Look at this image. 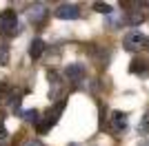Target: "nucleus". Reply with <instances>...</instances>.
<instances>
[{"mask_svg":"<svg viewBox=\"0 0 149 146\" xmlns=\"http://www.w3.org/2000/svg\"><path fill=\"white\" fill-rule=\"evenodd\" d=\"M65 106H67V102H65V100H60V102H58L56 106H54V109H51L49 113H47V117H45L42 122H38V133H40V135H42V133H47V131H49V128H51V126H54V124L58 122V117L62 115Z\"/></svg>","mask_w":149,"mask_h":146,"instance_id":"f03ea898","label":"nucleus"},{"mask_svg":"<svg viewBox=\"0 0 149 146\" xmlns=\"http://www.w3.org/2000/svg\"><path fill=\"white\" fill-rule=\"evenodd\" d=\"M147 49H149V38H147Z\"/></svg>","mask_w":149,"mask_h":146,"instance_id":"f3484780","label":"nucleus"},{"mask_svg":"<svg viewBox=\"0 0 149 146\" xmlns=\"http://www.w3.org/2000/svg\"><path fill=\"white\" fill-rule=\"evenodd\" d=\"M54 16L58 20H76V18H80V7L74 5V2H62V5L56 7Z\"/></svg>","mask_w":149,"mask_h":146,"instance_id":"20e7f679","label":"nucleus"},{"mask_svg":"<svg viewBox=\"0 0 149 146\" xmlns=\"http://www.w3.org/2000/svg\"><path fill=\"white\" fill-rule=\"evenodd\" d=\"M27 18H29L31 24H36V27H42L45 20L49 18V11H47V7L42 2H36V5L29 7V11H27Z\"/></svg>","mask_w":149,"mask_h":146,"instance_id":"39448f33","label":"nucleus"},{"mask_svg":"<svg viewBox=\"0 0 149 146\" xmlns=\"http://www.w3.org/2000/svg\"><path fill=\"white\" fill-rule=\"evenodd\" d=\"M0 33L7 38H13L18 36L20 29H18V16H16V11H11V9H5V11L0 13Z\"/></svg>","mask_w":149,"mask_h":146,"instance_id":"f257e3e1","label":"nucleus"},{"mask_svg":"<svg viewBox=\"0 0 149 146\" xmlns=\"http://www.w3.org/2000/svg\"><path fill=\"white\" fill-rule=\"evenodd\" d=\"M65 75H67L69 82H82L85 80V75H87V69H85V64H80V62H74V64H67L65 67Z\"/></svg>","mask_w":149,"mask_h":146,"instance_id":"423d86ee","label":"nucleus"},{"mask_svg":"<svg viewBox=\"0 0 149 146\" xmlns=\"http://www.w3.org/2000/svg\"><path fill=\"white\" fill-rule=\"evenodd\" d=\"M7 128H5V115H2V113H0V142L2 140H7Z\"/></svg>","mask_w":149,"mask_h":146,"instance_id":"2eb2a0df","label":"nucleus"},{"mask_svg":"<svg viewBox=\"0 0 149 146\" xmlns=\"http://www.w3.org/2000/svg\"><path fill=\"white\" fill-rule=\"evenodd\" d=\"M125 22L131 24V27H138V24L145 22V13L143 11H127V16H125Z\"/></svg>","mask_w":149,"mask_h":146,"instance_id":"1a4fd4ad","label":"nucleus"},{"mask_svg":"<svg viewBox=\"0 0 149 146\" xmlns=\"http://www.w3.org/2000/svg\"><path fill=\"white\" fill-rule=\"evenodd\" d=\"M71 146H76V144H71Z\"/></svg>","mask_w":149,"mask_h":146,"instance_id":"6ab92c4d","label":"nucleus"},{"mask_svg":"<svg viewBox=\"0 0 149 146\" xmlns=\"http://www.w3.org/2000/svg\"><path fill=\"white\" fill-rule=\"evenodd\" d=\"M42 53H45V42L40 40V38L31 40V44H29V55L33 58V60H38V58H40Z\"/></svg>","mask_w":149,"mask_h":146,"instance_id":"6e6552de","label":"nucleus"},{"mask_svg":"<svg viewBox=\"0 0 149 146\" xmlns=\"http://www.w3.org/2000/svg\"><path fill=\"white\" fill-rule=\"evenodd\" d=\"M18 113L25 117L27 122H38V111H36V109H31V111H20V109H18Z\"/></svg>","mask_w":149,"mask_h":146,"instance_id":"ddd939ff","label":"nucleus"},{"mask_svg":"<svg viewBox=\"0 0 149 146\" xmlns=\"http://www.w3.org/2000/svg\"><path fill=\"white\" fill-rule=\"evenodd\" d=\"M143 146H147V144H143Z\"/></svg>","mask_w":149,"mask_h":146,"instance_id":"a211bd4d","label":"nucleus"},{"mask_svg":"<svg viewBox=\"0 0 149 146\" xmlns=\"http://www.w3.org/2000/svg\"><path fill=\"white\" fill-rule=\"evenodd\" d=\"M127 124H129L127 113H123V111H113V113H111V128H113V133H123L125 128H127Z\"/></svg>","mask_w":149,"mask_h":146,"instance_id":"0eeeda50","label":"nucleus"},{"mask_svg":"<svg viewBox=\"0 0 149 146\" xmlns=\"http://www.w3.org/2000/svg\"><path fill=\"white\" fill-rule=\"evenodd\" d=\"M7 64H9V47L0 44V67H7Z\"/></svg>","mask_w":149,"mask_h":146,"instance_id":"9b49d317","label":"nucleus"},{"mask_svg":"<svg viewBox=\"0 0 149 146\" xmlns=\"http://www.w3.org/2000/svg\"><path fill=\"white\" fill-rule=\"evenodd\" d=\"M93 9L98 13H105V16H111V5H107V2H93Z\"/></svg>","mask_w":149,"mask_h":146,"instance_id":"f8f14e48","label":"nucleus"},{"mask_svg":"<svg viewBox=\"0 0 149 146\" xmlns=\"http://www.w3.org/2000/svg\"><path fill=\"white\" fill-rule=\"evenodd\" d=\"M138 133H149V113H145V117L140 120V124H138Z\"/></svg>","mask_w":149,"mask_h":146,"instance_id":"4468645a","label":"nucleus"},{"mask_svg":"<svg viewBox=\"0 0 149 146\" xmlns=\"http://www.w3.org/2000/svg\"><path fill=\"white\" fill-rule=\"evenodd\" d=\"M125 49L127 51H140V49H145L147 47V36H145L143 31H129L127 36H125Z\"/></svg>","mask_w":149,"mask_h":146,"instance_id":"7ed1b4c3","label":"nucleus"},{"mask_svg":"<svg viewBox=\"0 0 149 146\" xmlns=\"http://www.w3.org/2000/svg\"><path fill=\"white\" fill-rule=\"evenodd\" d=\"M129 71L134 73V75H147L149 67H147V62H145V60H134V62H131V67H129Z\"/></svg>","mask_w":149,"mask_h":146,"instance_id":"9d476101","label":"nucleus"},{"mask_svg":"<svg viewBox=\"0 0 149 146\" xmlns=\"http://www.w3.org/2000/svg\"><path fill=\"white\" fill-rule=\"evenodd\" d=\"M25 146H45V144H42L40 140H29V142H27Z\"/></svg>","mask_w":149,"mask_h":146,"instance_id":"dca6fc26","label":"nucleus"}]
</instances>
